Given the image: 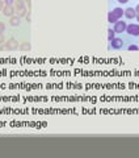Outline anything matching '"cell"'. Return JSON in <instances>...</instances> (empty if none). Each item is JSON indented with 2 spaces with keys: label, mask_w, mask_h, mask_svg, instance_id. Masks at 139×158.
<instances>
[{
  "label": "cell",
  "mask_w": 139,
  "mask_h": 158,
  "mask_svg": "<svg viewBox=\"0 0 139 158\" xmlns=\"http://www.w3.org/2000/svg\"><path fill=\"white\" fill-rule=\"evenodd\" d=\"M126 33L132 37H139V24H127Z\"/></svg>",
  "instance_id": "obj_1"
},
{
  "label": "cell",
  "mask_w": 139,
  "mask_h": 158,
  "mask_svg": "<svg viewBox=\"0 0 139 158\" xmlns=\"http://www.w3.org/2000/svg\"><path fill=\"white\" fill-rule=\"evenodd\" d=\"M1 12H3V15H4V16H7V17H12L14 13H16V8H14V5L5 4Z\"/></svg>",
  "instance_id": "obj_2"
},
{
  "label": "cell",
  "mask_w": 139,
  "mask_h": 158,
  "mask_svg": "<svg viewBox=\"0 0 139 158\" xmlns=\"http://www.w3.org/2000/svg\"><path fill=\"white\" fill-rule=\"evenodd\" d=\"M126 28H127V24H126V21H117L116 24H114V32L116 33H122V32H126Z\"/></svg>",
  "instance_id": "obj_3"
},
{
  "label": "cell",
  "mask_w": 139,
  "mask_h": 158,
  "mask_svg": "<svg viewBox=\"0 0 139 158\" xmlns=\"http://www.w3.org/2000/svg\"><path fill=\"white\" fill-rule=\"evenodd\" d=\"M123 44H125V42L122 41V38H117V37H114V38L110 41V46H111V49H114V50L122 49V48H123Z\"/></svg>",
  "instance_id": "obj_4"
},
{
  "label": "cell",
  "mask_w": 139,
  "mask_h": 158,
  "mask_svg": "<svg viewBox=\"0 0 139 158\" xmlns=\"http://www.w3.org/2000/svg\"><path fill=\"white\" fill-rule=\"evenodd\" d=\"M123 16L129 20H132V19H135V16H137V12H135V10L132 7H129L123 11Z\"/></svg>",
  "instance_id": "obj_5"
},
{
  "label": "cell",
  "mask_w": 139,
  "mask_h": 158,
  "mask_svg": "<svg viewBox=\"0 0 139 158\" xmlns=\"http://www.w3.org/2000/svg\"><path fill=\"white\" fill-rule=\"evenodd\" d=\"M5 44H7V46H8V50H17L20 46V44L17 42L16 38H9Z\"/></svg>",
  "instance_id": "obj_6"
},
{
  "label": "cell",
  "mask_w": 139,
  "mask_h": 158,
  "mask_svg": "<svg viewBox=\"0 0 139 158\" xmlns=\"http://www.w3.org/2000/svg\"><path fill=\"white\" fill-rule=\"evenodd\" d=\"M9 24L12 26H19L21 24V17L17 15H13L12 17H9Z\"/></svg>",
  "instance_id": "obj_7"
},
{
  "label": "cell",
  "mask_w": 139,
  "mask_h": 158,
  "mask_svg": "<svg viewBox=\"0 0 139 158\" xmlns=\"http://www.w3.org/2000/svg\"><path fill=\"white\" fill-rule=\"evenodd\" d=\"M123 11H125V10H122L121 7H116L111 12H113V15L117 17V20H121V19H122V16H123Z\"/></svg>",
  "instance_id": "obj_8"
},
{
  "label": "cell",
  "mask_w": 139,
  "mask_h": 158,
  "mask_svg": "<svg viewBox=\"0 0 139 158\" xmlns=\"http://www.w3.org/2000/svg\"><path fill=\"white\" fill-rule=\"evenodd\" d=\"M19 49L22 50V51H29L30 49H32V46H30V42H28V41H22V42L20 44Z\"/></svg>",
  "instance_id": "obj_9"
},
{
  "label": "cell",
  "mask_w": 139,
  "mask_h": 158,
  "mask_svg": "<svg viewBox=\"0 0 139 158\" xmlns=\"http://www.w3.org/2000/svg\"><path fill=\"white\" fill-rule=\"evenodd\" d=\"M28 10H26V7H21V8H16V13H17V16H20V17H24V16H26L28 15Z\"/></svg>",
  "instance_id": "obj_10"
},
{
  "label": "cell",
  "mask_w": 139,
  "mask_h": 158,
  "mask_svg": "<svg viewBox=\"0 0 139 158\" xmlns=\"http://www.w3.org/2000/svg\"><path fill=\"white\" fill-rule=\"evenodd\" d=\"M108 21H109L110 24H116L118 20H117V17L113 15V12H109V13H108Z\"/></svg>",
  "instance_id": "obj_11"
},
{
  "label": "cell",
  "mask_w": 139,
  "mask_h": 158,
  "mask_svg": "<svg viewBox=\"0 0 139 158\" xmlns=\"http://www.w3.org/2000/svg\"><path fill=\"white\" fill-rule=\"evenodd\" d=\"M114 37H116V32H114V29L109 28V29H108V40H109V41H111Z\"/></svg>",
  "instance_id": "obj_12"
},
{
  "label": "cell",
  "mask_w": 139,
  "mask_h": 158,
  "mask_svg": "<svg viewBox=\"0 0 139 158\" xmlns=\"http://www.w3.org/2000/svg\"><path fill=\"white\" fill-rule=\"evenodd\" d=\"M24 0H14V8H21V7H25L24 5Z\"/></svg>",
  "instance_id": "obj_13"
},
{
  "label": "cell",
  "mask_w": 139,
  "mask_h": 158,
  "mask_svg": "<svg viewBox=\"0 0 139 158\" xmlns=\"http://www.w3.org/2000/svg\"><path fill=\"white\" fill-rule=\"evenodd\" d=\"M127 50H130V51H137V50H139V46L138 45H134V44H131V45H129L127 46Z\"/></svg>",
  "instance_id": "obj_14"
},
{
  "label": "cell",
  "mask_w": 139,
  "mask_h": 158,
  "mask_svg": "<svg viewBox=\"0 0 139 158\" xmlns=\"http://www.w3.org/2000/svg\"><path fill=\"white\" fill-rule=\"evenodd\" d=\"M4 30H5L4 23H1V21H0V34H1V33H4Z\"/></svg>",
  "instance_id": "obj_15"
},
{
  "label": "cell",
  "mask_w": 139,
  "mask_h": 158,
  "mask_svg": "<svg viewBox=\"0 0 139 158\" xmlns=\"http://www.w3.org/2000/svg\"><path fill=\"white\" fill-rule=\"evenodd\" d=\"M4 4H9V5H13L14 4V0H3Z\"/></svg>",
  "instance_id": "obj_16"
},
{
  "label": "cell",
  "mask_w": 139,
  "mask_h": 158,
  "mask_svg": "<svg viewBox=\"0 0 139 158\" xmlns=\"http://www.w3.org/2000/svg\"><path fill=\"white\" fill-rule=\"evenodd\" d=\"M4 42H5V38H4V34L1 33V34H0V45H3Z\"/></svg>",
  "instance_id": "obj_17"
},
{
  "label": "cell",
  "mask_w": 139,
  "mask_h": 158,
  "mask_svg": "<svg viewBox=\"0 0 139 158\" xmlns=\"http://www.w3.org/2000/svg\"><path fill=\"white\" fill-rule=\"evenodd\" d=\"M26 21H28V23H30V21H32V17H30V12H28V15H26Z\"/></svg>",
  "instance_id": "obj_18"
},
{
  "label": "cell",
  "mask_w": 139,
  "mask_h": 158,
  "mask_svg": "<svg viewBox=\"0 0 139 158\" xmlns=\"http://www.w3.org/2000/svg\"><path fill=\"white\" fill-rule=\"evenodd\" d=\"M117 1H118L119 4H126V3H127L129 0H117Z\"/></svg>",
  "instance_id": "obj_19"
},
{
  "label": "cell",
  "mask_w": 139,
  "mask_h": 158,
  "mask_svg": "<svg viewBox=\"0 0 139 158\" xmlns=\"http://www.w3.org/2000/svg\"><path fill=\"white\" fill-rule=\"evenodd\" d=\"M4 1H0V11H3V8H4Z\"/></svg>",
  "instance_id": "obj_20"
},
{
  "label": "cell",
  "mask_w": 139,
  "mask_h": 158,
  "mask_svg": "<svg viewBox=\"0 0 139 158\" xmlns=\"http://www.w3.org/2000/svg\"><path fill=\"white\" fill-rule=\"evenodd\" d=\"M25 3H28V8H29V11H30V8H32V5H30V0H24Z\"/></svg>",
  "instance_id": "obj_21"
},
{
  "label": "cell",
  "mask_w": 139,
  "mask_h": 158,
  "mask_svg": "<svg viewBox=\"0 0 139 158\" xmlns=\"http://www.w3.org/2000/svg\"><path fill=\"white\" fill-rule=\"evenodd\" d=\"M134 10H135V12H137V13H139V4H138L135 8H134Z\"/></svg>",
  "instance_id": "obj_22"
},
{
  "label": "cell",
  "mask_w": 139,
  "mask_h": 158,
  "mask_svg": "<svg viewBox=\"0 0 139 158\" xmlns=\"http://www.w3.org/2000/svg\"><path fill=\"white\" fill-rule=\"evenodd\" d=\"M135 19H137V21L139 23V13H137V16H135Z\"/></svg>",
  "instance_id": "obj_23"
},
{
  "label": "cell",
  "mask_w": 139,
  "mask_h": 158,
  "mask_svg": "<svg viewBox=\"0 0 139 158\" xmlns=\"http://www.w3.org/2000/svg\"><path fill=\"white\" fill-rule=\"evenodd\" d=\"M0 1H3V0H0Z\"/></svg>",
  "instance_id": "obj_24"
}]
</instances>
